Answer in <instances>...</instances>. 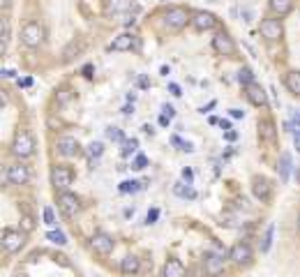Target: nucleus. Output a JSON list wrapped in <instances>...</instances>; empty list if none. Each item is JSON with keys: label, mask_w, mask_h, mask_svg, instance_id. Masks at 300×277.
Instances as JSON below:
<instances>
[{"label": "nucleus", "mask_w": 300, "mask_h": 277, "mask_svg": "<svg viewBox=\"0 0 300 277\" xmlns=\"http://www.w3.org/2000/svg\"><path fill=\"white\" fill-rule=\"evenodd\" d=\"M42 40H44V28H42L37 21H28L26 26L21 28V42H23L26 47H30V49L40 47Z\"/></svg>", "instance_id": "1"}, {"label": "nucleus", "mask_w": 300, "mask_h": 277, "mask_svg": "<svg viewBox=\"0 0 300 277\" xmlns=\"http://www.w3.org/2000/svg\"><path fill=\"white\" fill-rule=\"evenodd\" d=\"M12 153L16 157H30V155H33V153H35V141H33V136H30V132L21 129L19 134L14 136Z\"/></svg>", "instance_id": "2"}, {"label": "nucleus", "mask_w": 300, "mask_h": 277, "mask_svg": "<svg viewBox=\"0 0 300 277\" xmlns=\"http://www.w3.org/2000/svg\"><path fill=\"white\" fill-rule=\"evenodd\" d=\"M58 208L65 217H76V213L81 210L79 196L72 194V192H62V194L58 196Z\"/></svg>", "instance_id": "3"}, {"label": "nucleus", "mask_w": 300, "mask_h": 277, "mask_svg": "<svg viewBox=\"0 0 300 277\" xmlns=\"http://www.w3.org/2000/svg\"><path fill=\"white\" fill-rule=\"evenodd\" d=\"M23 243H26V236H23L21 231H14V229L2 231V247H5V252L16 254V252L23 247Z\"/></svg>", "instance_id": "4"}, {"label": "nucleus", "mask_w": 300, "mask_h": 277, "mask_svg": "<svg viewBox=\"0 0 300 277\" xmlns=\"http://www.w3.org/2000/svg\"><path fill=\"white\" fill-rule=\"evenodd\" d=\"M167 26L169 28H174V30H180V28H185L187 26V21H192L189 19V14H187L185 7H169V12H167Z\"/></svg>", "instance_id": "5"}, {"label": "nucleus", "mask_w": 300, "mask_h": 277, "mask_svg": "<svg viewBox=\"0 0 300 277\" xmlns=\"http://www.w3.org/2000/svg\"><path fill=\"white\" fill-rule=\"evenodd\" d=\"M259 33L266 37L268 42H275L280 40L282 33H284V28H282V21L280 19H263L259 26Z\"/></svg>", "instance_id": "6"}, {"label": "nucleus", "mask_w": 300, "mask_h": 277, "mask_svg": "<svg viewBox=\"0 0 300 277\" xmlns=\"http://www.w3.org/2000/svg\"><path fill=\"white\" fill-rule=\"evenodd\" d=\"M90 247H93L97 254H102V257H109V254L114 252L116 243H114V238L107 236V233H95V236L90 238Z\"/></svg>", "instance_id": "7"}, {"label": "nucleus", "mask_w": 300, "mask_h": 277, "mask_svg": "<svg viewBox=\"0 0 300 277\" xmlns=\"http://www.w3.org/2000/svg\"><path fill=\"white\" fill-rule=\"evenodd\" d=\"M74 180V173L69 166H54L51 171V183L56 185V189H67Z\"/></svg>", "instance_id": "8"}, {"label": "nucleus", "mask_w": 300, "mask_h": 277, "mask_svg": "<svg viewBox=\"0 0 300 277\" xmlns=\"http://www.w3.org/2000/svg\"><path fill=\"white\" fill-rule=\"evenodd\" d=\"M213 49L220 55H234L236 54V44H234V40H231L227 33H217V35H215V37H213Z\"/></svg>", "instance_id": "9"}, {"label": "nucleus", "mask_w": 300, "mask_h": 277, "mask_svg": "<svg viewBox=\"0 0 300 277\" xmlns=\"http://www.w3.org/2000/svg\"><path fill=\"white\" fill-rule=\"evenodd\" d=\"M224 268H227V261L220 254H208L206 261H203V271H206L208 277L220 275V273H224Z\"/></svg>", "instance_id": "10"}, {"label": "nucleus", "mask_w": 300, "mask_h": 277, "mask_svg": "<svg viewBox=\"0 0 300 277\" xmlns=\"http://www.w3.org/2000/svg\"><path fill=\"white\" fill-rule=\"evenodd\" d=\"M5 178L12 185H26L28 180H30V171H28V166H23V164H14V166L7 169Z\"/></svg>", "instance_id": "11"}, {"label": "nucleus", "mask_w": 300, "mask_h": 277, "mask_svg": "<svg viewBox=\"0 0 300 277\" xmlns=\"http://www.w3.org/2000/svg\"><path fill=\"white\" fill-rule=\"evenodd\" d=\"M229 259L234 261V264H249L252 261V247L247 243H238L231 247V252H229Z\"/></svg>", "instance_id": "12"}, {"label": "nucleus", "mask_w": 300, "mask_h": 277, "mask_svg": "<svg viewBox=\"0 0 300 277\" xmlns=\"http://www.w3.org/2000/svg\"><path fill=\"white\" fill-rule=\"evenodd\" d=\"M192 26L196 28V30H213L215 26H217V19H215V14L210 12H196L192 16Z\"/></svg>", "instance_id": "13"}, {"label": "nucleus", "mask_w": 300, "mask_h": 277, "mask_svg": "<svg viewBox=\"0 0 300 277\" xmlns=\"http://www.w3.org/2000/svg\"><path fill=\"white\" fill-rule=\"evenodd\" d=\"M56 148H58L60 155L72 157V155H76V150H79V141H76L74 136H60L58 143H56Z\"/></svg>", "instance_id": "14"}, {"label": "nucleus", "mask_w": 300, "mask_h": 277, "mask_svg": "<svg viewBox=\"0 0 300 277\" xmlns=\"http://www.w3.org/2000/svg\"><path fill=\"white\" fill-rule=\"evenodd\" d=\"M247 100L252 102L254 107H266V104H268V95H266V90L261 88L259 83H252V86H247Z\"/></svg>", "instance_id": "15"}, {"label": "nucleus", "mask_w": 300, "mask_h": 277, "mask_svg": "<svg viewBox=\"0 0 300 277\" xmlns=\"http://www.w3.org/2000/svg\"><path fill=\"white\" fill-rule=\"evenodd\" d=\"M252 192L259 201H268V199H270V183H268L266 178H254Z\"/></svg>", "instance_id": "16"}, {"label": "nucleus", "mask_w": 300, "mask_h": 277, "mask_svg": "<svg viewBox=\"0 0 300 277\" xmlns=\"http://www.w3.org/2000/svg\"><path fill=\"white\" fill-rule=\"evenodd\" d=\"M132 44H134V37L129 33H122V35H118L111 44H109V51H129L132 49Z\"/></svg>", "instance_id": "17"}, {"label": "nucleus", "mask_w": 300, "mask_h": 277, "mask_svg": "<svg viewBox=\"0 0 300 277\" xmlns=\"http://www.w3.org/2000/svg\"><path fill=\"white\" fill-rule=\"evenodd\" d=\"M164 277H185V266L180 259H169L164 264Z\"/></svg>", "instance_id": "18"}, {"label": "nucleus", "mask_w": 300, "mask_h": 277, "mask_svg": "<svg viewBox=\"0 0 300 277\" xmlns=\"http://www.w3.org/2000/svg\"><path fill=\"white\" fill-rule=\"evenodd\" d=\"M83 47H86V44H83V40H72V42H69V44L65 47V51H62V60L69 62L74 55H79L81 51H83Z\"/></svg>", "instance_id": "19"}, {"label": "nucleus", "mask_w": 300, "mask_h": 277, "mask_svg": "<svg viewBox=\"0 0 300 277\" xmlns=\"http://www.w3.org/2000/svg\"><path fill=\"white\" fill-rule=\"evenodd\" d=\"M120 271H122V275H136V273L141 271V264L136 257H125L122 261H120Z\"/></svg>", "instance_id": "20"}, {"label": "nucleus", "mask_w": 300, "mask_h": 277, "mask_svg": "<svg viewBox=\"0 0 300 277\" xmlns=\"http://www.w3.org/2000/svg\"><path fill=\"white\" fill-rule=\"evenodd\" d=\"M270 9H273L277 16H287L294 9V0H270Z\"/></svg>", "instance_id": "21"}, {"label": "nucleus", "mask_w": 300, "mask_h": 277, "mask_svg": "<svg viewBox=\"0 0 300 277\" xmlns=\"http://www.w3.org/2000/svg\"><path fill=\"white\" fill-rule=\"evenodd\" d=\"M284 83H287L289 93L300 95V72H298V69H294V72H289L287 79H284Z\"/></svg>", "instance_id": "22"}, {"label": "nucleus", "mask_w": 300, "mask_h": 277, "mask_svg": "<svg viewBox=\"0 0 300 277\" xmlns=\"http://www.w3.org/2000/svg\"><path fill=\"white\" fill-rule=\"evenodd\" d=\"M174 194L180 196V199H196V189H194L192 185L176 183V185H174Z\"/></svg>", "instance_id": "23"}, {"label": "nucleus", "mask_w": 300, "mask_h": 277, "mask_svg": "<svg viewBox=\"0 0 300 277\" xmlns=\"http://www.w3.org/2000/svg\"><path fill=\"white\" fill-rule=\"evenodd\" d=\"M9 35H12L9 19H2V23H0V49H2V54L7 51V44H9Z\"/></svg>", "instance_id": "24"}, {"label": "nucleus", "mask_w": 300, "mask_h": 277, "mask_svg": "<svg viewBox=\"0 0 300 277\" xmlns=\"http://www.w3.org/2000/svg\"><path fill=\"white\" fill-rule=\"evenodd\" d=\"M277 171H280L282 180H289V173H291V157H289V153H284V155L280 157V166H277Z\"/></svg>", "instance_id": "25"}, {"label": "nucleus", "mask_w": 300, "mask_h": 277, "mask_svg": "<svg viewBox=\"0 0 300 277\" xmlns=\"http://www.w3.org/2000/svg\"><path fill=\"white\" fill-rule=\"evenodd\" d=\"M129 5H132V0H109L107 14H111V12H125V9H129Z\"/></svg>", "instance_id": "26"}, {"label": "nucleus", "mask_w": 300, "mask_h": 277, "mask_svg": "<svg viewBox=\"0 0 300 277\" xmlns=\"http://www.w3.org/2000/svg\"><path fill=\"white\" fill-rule=\"evenodd\" d=\"M259 134L266 139V141H273L275 139V129H273V122L270 120H263L259 122Z\"/></svg>", "instance_id": "27"}, {"label": "nucleus", "mask_w": 300, "mask_h": 277, "mask_svg": "<svg viewBox=\"0 0 300 277\" xmlns=\"http://www.w3.org/2000/svg\"><path fill=\"white\" fill-rule=\"evenodd\" d=\"M139 189H141L139 180H122V183H120V192H122V194H134V192H139Z\"/></svg>", "instance_id": "28"}, {"label": "nucleus", "mask_w": 300, "mask_h": 277, "mask_svg": "<svg viewBox=\"0 0 300 277\" xmlns=\"http://www.w3.org/2000/svg\"><path fill=\"white\" fill-rule=\"evenodd\" d=\"M238 81L242 83V86H252V83H254L252 69H249V67H240V72H238Z\"/></svg>", "instance_id": "29"}, {"label": "nucleus", "mask_w": 300, "mask_h": 277, "mask_svg": "<svg viewBox=\"0 0 300 277\" xmlns=\"http://www.w3.org/2000/svg\"><path fill=\"white\" fill-rule=\"evenodd\" d=\"M273 233H275V224H270L266 231V236H263V243H261V252L270 250V245H273Z\"/></svg>", "instance_id": "30"}, {"label": "nucleus", "mask_w": 300, "mask_h": 277, "mask_svg": "<svg viewBox=\"0 0 300 277\" xmlns=\"http://www.w3.org/2000/svg\"><path fill=\"white\" fill-rule=\"evenodd\" d=\"M49 240L51 243H56V245H67V236L62 233V231H49Z\"/></svg>", "instance_id": "31"}, {"label": "nucleus", "mask_w": 300, "mask_h": 277, "mask_svg": "<svg viewBox=\"0 0 300 277\" xmlns=\"http://www.w3.org/2000/svg\"><path fill=\"white\" fill-rule=\"evenodd\" d=\"M107 136L116 143H125V136H122V132L118 127H107Z\"/></svg>", "instance_id": "32"}, {"label": "nucleus", "mask_w": 300, "mask_h": 277, "mask_svg": "<svg viewBox=\"0 0 300 277\" xmlns=\"http://www.w3.org/2000/svg\"><path fill=\"white\" fill-rule=\"evenodd\" d=\"M102 153H104V146H102L100 141H95V143H90V146H88V155L93 157V160H95V157H100Z\"/></svg>", "instance_id": "33"}, {"label": "nucleus", "mask_w": 300, "mask_h": 277, "mask_svg": "<svg viewBox=\"0 0 300 277\" xmlns=\"http://www.w3.org/2000/svg\"><path fill=\"white\" fill-rule=\"evenodd\" d=\"M146 166H148V157H146V155H141V153H139V155L134 157V162H132V169L141 171V169H146Z\"/></svg>", "instance_id": "34"}, {"label": "nucleus", "mask_w": 300, "mask_h": 277, "mask_svg": "<svg viewBox=\"0 0 300 277\" xmlns=\"http://www.w3.org/2000/svg\"><path fill=\"white\" fill-rule=\"evenodd\" d=\"M42 215H44V224H47V226H54V224H56V215H54V210L49 208V206H44Z\"/></svg>", "instance_id": "35"}, {"label": "nucleus", "mask_w": 300, "mask_h": 277, "mask_svg": "<svg viewBox=\"0 0 300 277\" xmlns=\"http://www.w3.org/2000/svg\"><path fill=\"white\" fill-rule=\"evenodd\" d=\"M136 146H139V141L136 139H129V141L122 143V155H132L134 150H136Z\"/></svg>", "instance_id": "36"}, {"label": "nucleus", "mask_w": 300, "mask_h": 277, "mask_svg": "<svg viewBox=\"0 0 300 277\" xmlns=\"http://www.w3.org/2000/svg\"><path fill=\"white\" fill-rule=\"evenodd\" d=\"M171 141L176 143V146H180V150H185V153H192V143H185V141H180V136H174V139H171Z\"/></svg>", "instance_id": "37"}, {"label": "nucleus", "mask_w": 300, "mask_h": 277, "mask_svg": "<svg viewBox=\"0 0 300 277\" xmlns=\"http://www.w3.org/2000/svg\"><path fill=\"white\" fill-rule=\"evenodd\" d=\"M157 217H160V210H157V208L148 210V215H146V224H155V222H157Z\"/></svg>", "instance_id": "38"}, {"label": "nucleus", "mask_w": 300, "mask_h": 277, "mask_svg": "<svg viewBox=\"0 0 300 277\" xmlns=\"http://www.w3.org/2000/svg\"><path fill=\"white\" fill-rule=\"evenodd\" d=\"M182 178L187 180V185H192V180H194V171H192V169H187V166H185V169H182Z\"/></svg>", "instance_id": "39"}, {"label": "nucleus", "mask_w": 300, "mask_h": 277, "mask_svg": "<svg viewBox=\"0 0 300 277\" xmlns=\"http://www.w3.org/2000/svg\"><path fill=\"white\" fill-rule=\"evenodd\" d=\"M162 113H164V115H169V118H174V115H176V111H174V107H169V104H164V107H162Z\"/></svg>", "instance_id": "40"}, {"label": "nucleus", "mask_w": 300, "mask_h": 277, "mask_svg": "<svg viewBox=\"0 0 300 277\" xmlns=\"http://www.w3.org/2000/svg\"><path fill=\"white\" fill-rule=\"evenodd\" d=\"M169 90H171V95H176V97H180V95H182V93H180L178 83H169Z\"/></svg>", "instance_id": "41"}, {"label": "nucleus", "mask_w": 300, "mask_h": 277, "mask_svg": "<svg viewBox=\"0 0 300 277\" xmlns=\"http://www.w3.org/2000/svg\"><path fill=\"white\" fill-rule=\"evenodd\" d=\"M19 88H28V86H33V79H30V76H28V79H19Z\"/></svg>", "instance_id": "42"}, {"label": "nucleus", "mask_w": 300, "mask_h": 277, "mask_svg": "<svg viewBox=\"0 0 300 277\" xmlns=\"http://www.w3.org/2000/svg\"><path fill=\"white\" fill-rule=\"evenodd\" d=\"M2 76H5V79H14L16 72H14V69H2Z\"/></svg>", "instance_id": "43"}, {"label": "nucleus", "mask_w": 300, "mask_h": 277, "mask_svg": "<svg viewBox=\"0 0 300 277\" xmlns=\"http://www.w3.org/2000/svg\"><path fill=\"white\" fill-rule=\"evenodd\" d=\"M245 111H240V109H231V118H242Z\"/></svg>", "instance_id": "44"}, {"label": "nucleus", "mask_w": 300, "mask_h": 277, "mask_svg": "<svg viewBox=\"0 0 300 277\" xmlns=\"http://www.w3.org/2000/svg\"><path fill=\"white\" fill-rule=\"evenodd\" d=\"M294 143H296V148L300 150V129H296V132H294Z\"/></svg>", "instance_id": "45"}, {"label": "nucleus", "mask_w": 300, "mask_h": 277, "mask_svg": "<svg viewBox=\"0 0 300 277\" xmlns=\"http://www.w3.org/2000/svg\"><path fill=\"white\" fill-rule=\"evenodd\" d=\"M83 76H88V79L93 76V65H86V67H83Z\"/></svg>", "instance_id": "46"}, {"label": "nucleus", "mask_w": 300, "mask_h": 277, "mask_svg": "<svg viewBox=\"0 0 300 277\" xmlns=\"http://www.w3.org/2000/svg\"><path fill=\"white\" fill-rule=\"evenodd\" d=\"M169 120H171L169 115H164V113L160 115V125H162V127H167V125H169Z\"/></svg>", "instance_id": "47"}, {"label": "nucleus", "mask_w": 300, "mask_h": 277, "mask_svg": "<svg viewBox=\"0 0 300 277\" xmlns=\"http://www.w3.org/2000/svg\"><path fill=\"white\" fill-rule=\"evenodd\" d=\"M220 127L224 129V132H229V129H231V122H229V120H220Z\"/></svg>", "instance_id": "48"}, {"label": "nucleus", "mask_w": 300, "mask_h": 277, "mask_svg": "<svg viewBox=\"0 0 300 277\" xmlns=\"http://www.w3.org/2000/svg\"><path fill=\"white\" fill-rule=\"evenodd\" d=\"M60 102H67L69 100V93H67V90H62V93H60V97H58Z\"/></svg>", "instance_id": "49"}, {"label": "nucleus", "mask_w": 300, "mask_h": 277, "mask_svg": "<svg viewBox=\"0 0 300 277\" xmlns=\"http://www.w3.org/2000/svg\"><path fill=\"white\" fill-rule=\"evenodd\" d=\"M236 136H238V134H236V132H234V129H229V132H227V139H229V141H234V139H236Z\"/></svg>", "instance_id": "50"}, {"label": "nucleus", "mask_w": 300, "mask_h": 277, "mask_svg": "<svg viewBox=\"0 0 300 277\" xmlns=\"http://www.w3.org/2000/svg\"><path fill=\"white\" fill-rule=\"evenodd\" d=\"M23 222H26V229H28V231L33 229V220H30V217H26V220H23Z\"/></svg>", "instance_id": "51"}, {"label": "nucleus", "mask_w": 300, "mask_h": 277, "mask_svg": "<svg viewBox=\"0 0 300 277\" xmlns=\"http://www.w3.org/2000/svg\"><path fill=\"white\" fill-rule=\"evenodd\" d=\"M139 86H141V88H146V86H148V79H146V76H141V79H139Z\"/></svg>", "instance_id": "52"}, {"label": "nucleus", "mask_w": 300, "mask_h": 277, "mask_svg": "<svg viewBox=\"0 0 300 277\" xmlns=\"http://www.w3.org/2000/svg\"><path fill=\"white\" fill-rule=\"evenodd\" d=\"M143 132H146V134H155V129L150 127V125H143Z\"/></svg>", "instance_id": "53"}, {"label": "nucleus", "mask_w": 300, "mask_h": 277, "mask_svg": "<svg viewBox=\"0 0 300 277\" xmlns=\"http://www.w3.org/2000/svg\"><path fill=\"white\" fill-rule=\"evenodd\" d=\"M132 111H134V107H125V109H122V113H125V115H129Z\"/></svg>", "instance_id": "54"}, {"label": "nucleus", "mask_w": 300, "mask_h": 277, "mask_svg": "<svg viewBox=\"0 0 300 277\" xmlns=\"http://www.w3.org/2000/svg\"><path fill=\"white\" fill-rule=\"evenodd\" d=\"M0 2H2V7H5V9H7L9 5H12V0H0Z\"/></svg>", "instance_id": "55"}, {"label": "nucleus", "mask_w": 300, "mask_h": 277, "mask_svg": "<svg viewBox=\"0 0 300 277\" xmlns=\"http://www.w3.org/2000/svg\"><path fill=\"white\" fill-rule=\"evenodd\" d=\"M14 277H28L26 273H14Z\"/></svg>", "instance_id": "56"}, {"label": "nucleus", "mask_w": 300, "mask_h": 277, "mask_svg": "<svg viewBox=\"0 0 300 277\" xmlns=\"http://www.w3.org/2000/svg\"><path fill=\"white\" fill-rule=\"evenodd\" d=\"M298 229H300V215H298Z\"/></svg>", "instance_id": "57"}]
</instances>
